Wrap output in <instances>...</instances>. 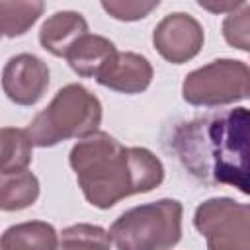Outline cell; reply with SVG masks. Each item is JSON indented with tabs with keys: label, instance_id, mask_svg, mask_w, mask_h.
I'll return each mask as SVG.
<instances>
[{
	"label": "cell",
	"instance_id": "1",
	"mask_svg": "<svg viewBox=\"0 0 250 250\" xmlns=\"http://www.w3.org/2000/svg\"><path fill=\"white\" fill-rule=\"evenodd\" d=\"M166 146L193 180L250 195V109L232 107L180 121Z\"/></svg>",
	"mask_w": 250,
	"mask_h": 250
},
{
	"label": "cell",
	"instance_id": "2",
	"mask_svg": "<svg viewBox=\"0 0 250 250\" xmlns=\"http://www.w3.org/2000/svg\"><path fill=\"white\" fill-rule=\"evenodd\" d=\"M86 201L109 209L121 199L146 193L164 180L162 162L143 146H123L104 131L78 141L68 156Z\"/></svg>",
	"mask_w": 250,
	"mask_h": 250
},
{
	"label": "cell",
	"instance_id": "3",
	"mask_svg": "<svg viewBox=\"0 0 250 250\" xmlns=\"http://www.w3.org/2000/svg\"><path fill=\"white\" fill-rule=\"evenodd\" d=\"M102 123L100 100L82 84L61 88L51 104L41 109L25 127L33 146H55L68 139H86Z\"/></svg>",
	"mask_w": 250,
	"mask_h": 250
},
{
	"label": "cell",
	"instance_id": "4",
	"mask_svg": "<svg viewBox=\"0 0 250 250\" xmlns=\"http://www.w3.org/2000/svg\"><path fill=\"white\" fill-rule=\"evenodd\" d=\"M184 207L178 199H158L121 213L109 236L117 250H172L182 238Z\"/></svg>",
	"mask_w": 250,
	"mask_h": 250
},
{
	"label": "cell",
	"instance_id": "5",
	"mask_svg": "<svg viewBox=\"0 0 250 250\" xmlns=\"http://www.w3.org/2000/svg\"><path fill=\"white\" fill-rule=\"evenodd\" d=\"M182 96L195 107H217L250 100V66L236 59L211 61L184 78Z\"/></svg>",
	"mask_w": 250,
	"mask_h": 250
},
{
	"label": "cell",
	"instance_id": "6",
	"mask_svg": "<svg viewBox=\"0 0 250 250\" xmlns=\"http://www.w3.org/2000/svg\"><path fill=\"white\" fill-rule=\"evenodd\" d=\"M193 227L207 250H250V203L211 197L197 205Z\"/></svg>",
	"mask_w": 250,
	"mask_h": 250
},
{
	"label": "cell",
	"instance_id": "7",
	"mask_svg": "<svg viewBox=\"0 0 250 250\" xmlns=\"http://www.w3.org/2000/svg\"><path fill=\"white\" fill-rule=\"evenodd\" d=\"M203 39L205 33L201 23L184 12L168 14L152 31L154 49L164 61L172 64H184L191 61L201 51Z\"/></svg>",
	"mask_w": 250,
	"mask_h": 250
},
{
	"label": "cell",
	"instance_id": "8",
	"mask_svg": "<svg viewBox=\"0 0 250 250\" xmlns=\"http://www.w3.org/2000/svg\"><path fill=\"white\" fill-rule=\"evenodd\" d=\"M2 88L10 102L18 105H33L49 88V66L35 55L20 53L4 66Z\"/></svg>",
	"mask_w": 250,
	"mask_h": 250
},
{
	"label": "cell",
	"instance_id": "9",
	"mask_svg": "<svg viewBox=\"0 0 250 250\" xmlns=\"http://www.w3.org/2000/svg\"><path fill=\"white\" fill-rule=\"evenodd\" d=\"M96 82L119 94H141L152 82V64L139 53H117Z\"/></svg>",
	"mask_w": 250,
	"mask_h": 250
},
{
	"label": "cell",
	"instance_id": "10",
	"mask_svg": "<svg viewBox=\"0 0 250 250\" xmlns=\"http://www.w3.org/2000/svg\"><path fill=\"white\" fill-rule=\"evenodd\" d=\"M88 35V23L82 14L72 10L55 12L49 16L39 29V43L53 57L66 59L70 49Z\"/></svg>",
	"mask_w": 250,
	"mask_h": 250
},
{
	"label": "cell",
	"instance_id": "11",
	"mask_svg": "<svg viewBox=\"0 0 250 250\" xmlns=\"http://www.w3.org/2000/svg\"><path fill=\"white\" fill-rule=\"evenodd\" d=\"M117 47L102 35H84L66 55L68 66L82 78H96L117 57Z\"/></svg>",
	"mask_w": 250,
	"mask_h": 250
},
{
	"label": "cell",
	"instance_id": "12",
	"mask_svg": "<svg viewBox=\"0 0 250 250\" xmlns=\"http://www.w3.org/2000/svg\"><path fill=\"white\" fill-rule=\"evenodd\" d=\"M59 236L45 221H27L4 230L0 250H57Z\"/></svg>",
	"mask_w": 250,
	"mask_h": 250
},
{
	"label": "cell",
	"instance_id": "13",
	"mask_svg": "<svg viewBox=\"0 0 250 250\" xmlns=\"http://www.w3.org/2000/svg\"><path fill=\"white\" fill-rule=\"evenodd\" d=\"M39 197V180L29 170L16 174H2L0 180V207L2 211H20L33 205Z\"/></svg>",
	"mask_w": 250,
	"mask_h": 250
},
{
	"label": "cell",
	"instance_id": "14",
	"mask_svg": "<svg viewBox=\"0 0 250 250\" xmlns=\"http://www.w3.org/2000/svg\"><path fill=\"white\" fill-rule=\"evenodd\" d=\"M0 139H2V174H16L27 170L31 162L33 143L25 133V129L4 127Z\"/></svg>",
	"mask_w": 250,
	"mask_h": 250
},
{
	"label": "cell",
	"instance_id": "15",
	"mask_svg": "<svg viewBox=\"0 0 250 250\" xmlns=\"http://www.w3.org/2000/svg\"><path fill=\"white\" fill-rule=\"evenodd\" d=\"M43 2H0V20H2V33L6 37L23 35L43 14Z\"/></svg>",
	"mask_w": 250,
	"mask_h": 250
},
{
	"label": "cell",
	"instance_id": "16",
	"mask_svg": "<svg viewBox=\"0 0 250 250\" xmlns=\"http://www.w3.org/2000/svg\"><path fill=\"white\" fill-rule=\"evenodd\" d=\"M59 250H111V236L98 225L78 223L61 232Z\"/></svg>",
	"mask_w": 250,
	"mask_h": 250
},
{
	"label": "cell",
	"instance_id": "17",
	"mask_svg": "<svg viewBox=\"0 0 250 250\" xmlns=\"http://www.w3.org/2000/svg\"><path fill=\"white\" fill-rule=\"evenodd\" d=\"M223 37L230 47L250 53V4L242 2L234 12L227 14L223 20Z\"/></svg>",
	"mask_w": 250,
	"mask_h": 250
},
{
	"label": "cell",
	"instance_id": "18",
	"mask_svg": "<svg viewBox=\"0 0 250 250\" xmlns=\"http://www.w3.org/2000/svg\"><path fill=\"white\" fill-rule=\"evenodd\" d=\"M158 0H152V2H139V0H105L102 2V8L115 20H121V21H135V20H143L146 18L152 10L158 8Z\"/></svg>",
	"mask_w": 250,
	"mask_h": 250
},
{
	"label": "cell",
	"instance_id": "19",
	"mask_svg": "<svg viewBox=\"0 0 250 250\" xmlns=\"http://www.w3.org/2000/svg\"><path fill=\"white\" fill-rule=\"evenodd\" d=\"M242 2H225V4H211V2H199V6L203 10H209V12H215V14H221V12H234Z\"/></svg>",
	"mask_w": 250,
	"mask_h": 250
}]
</instances>
